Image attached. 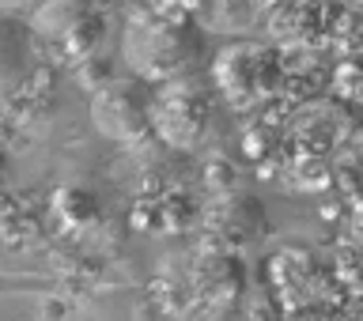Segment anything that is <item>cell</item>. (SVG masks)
<instances>
[{"instance_id": "2e32d148", "label": "cell", "mask_w": 363, "mask_h": 321, "mask_svg": "<svg viewBox=\"0 0 363 321\" xmlns=\"http://www.w3.org/2000/svg\"><path fill=\"white\" fill-rule=\"evenodd\" d=\"M223 314H227V317H223V321H250V317H246V314H242V317H235V314H231V310H223Z\"/></svg>"}, {"instance_id": "5bb4252c", "label": "cell", "mask_w": 363, "mask_h": 321, "mask_svg": "<svg viewBox=\"0 0 363 321\" xmlns=\"http://www.w3.org/2000/svg\"><path fill=\"white\" fill-rule=\"evenodd\" d=\"M352 235H356V246H363V201L352 208Z\"/></svg>"}, {"instance_id": "277c9868", "label": "cell", "mask_w": 363, "mask_h": 321, "mask_svg": "<svg viewBox=\"0 0 363 321\" xmlns=\"http://www.w3.org/2000/svg\"><path fill=\"white\" fill-rule=\"evenodd\" d=\"M155 87L136 76H110L91 95V121L113 144H136L152 133Z\"/></svg>"}, {"instance_id": "9c48e42d", "label": "cell", "mask_w": 363, "mask_h": 321, "mask_svg": "<svg viewBox=\"0 0 363 321\" xmlns=\"http://www.w3.org/2000/svg\"><path fill=\"white\" fill-rule=\"evenodd\" d=\"M333 181V170H329V159L322 152H306L295 159V186L303 189H325Z\"/></svg>"}, {"instance_id": "9a60e30c", "label": "cell", "mask_w": 363, "mask_h": 321, "mask_svg": "<svg viewBox=\"0 0 363 321\" xmlns=\"http://www.w3.org/2000/svg\"><path fill=\"white\" fill-rule=\"evenodd\" d=\"M4 174H8V155H4V147H0V181H4Z\"/></svg>"}, {"instance_id": "8fae6325", "label": "cell", "mask_w": 363, "mask_h": 321, "mask_svg": "<svg viewBox=\"0 0 363 321\" xmlns=\"http://www.w3.org/2000/svg\"><path fill=\"white\" fill-rule=\"evenodd\" d=\"M235 181H238L235 167H231V163H223V159H216V163L204 170V186H212V189H216V197H220V193H231V189H235Z\"/></svg>"}, {"instance_id": "8992f818", "label": "cell", "mask_w": 363, "mask_h": 321, "mask_svg": "<svg viewBox=\"0 0 363 321\" xmlns=\"http://www.w3.org/2000/svg\"><path fill=\"white\" fill-rule=\"evenodd\" d=\"M269 231V212L265 204L250 193H220L212 201V208L204 212V235L212 238V249H242Z\"/></svg>"}, {"instance_id": "4fadbf2b", "label": "cell", "mask_w": 363, "mask_h": 321, "mask_svg": "<svg viewBox=\"0 0 363 321\" xmlns=\"http://www.w3.org/2000/svg\"><path fill=\"white\" fill-rule=\"evenodd\" d=\"M42 0H0V11H19V16H27V11H34Z\"/></svg>"}, {"instance_id": "7c38bea8", "label": "cell", "mask_w": 363, "mask_h": 321, "mask_svg": "<svg viewBox=\"0 0 363 321\" xmlns=\"http://www.w3.org/2000/svg\"><path fill=\"white\" fill-rule=\"evenodd\" d=\"M208 0H147V8L155 11H174V16H197Z\"/></svg>"}, {"instance_id": "30bf717a", "label": "cell", "mask_w": 363, "mask_h": 321, "mask_svg": "<svg viewBox=\"0 0 363 321\" xmlns=\"http://www.w3.org/2000/svg\"><path fill=\"white\" fill-rule=\"evenodd\" d=\"M333 84L337 91H345V95H363V61H345L337 68V76H333Z\"/></svg>"}, {"instance_id": "6da1fadb", "label": "cell", "mask_w": 363, "mask_h": 321, "mask_svg": "<svg viewBox=\"0 0 363 321\" xmlns=\"http://www.w3.org/2000/svg\"><path fill=\"white\" fill-rule=\"evenodd\" d=\"M121 53L125 64L133 68V76L152 87L201 72L204 61H208L201 23L193 16H174V11H155V8H140L125 23Z\"/></svg>"}, {"instance_id": "5b68a950", "label": "cell", "mask_w": 363, "mask_h": 321, "mask_svg": "<svg viewBox=\"0 0 363 321\" xmlns=\"http://www.w3.org/2000/svg\"><path fill=\"white\" fill-rule=\"evenodd\" d=\"M30 27L38 42L57 45L72 61H87L106 34V19L91 0H42L30 16Z\"/></svg>"}, {"instance_id": "7a4b0ae2", "label": "cell", "mask_w": 363, "mask_h": 321, "mask_svg": "<svg viewBox=\"0 0 363 321\" xmlns=\"http://www.w3.org/2000/svg\"><path fill=\"white\" fill-rule=\"evenodd\" d=\"M284 84V61L265 42H231L212 61V87L238 110H254Z\"/></svg>"}, {"instance_id": "3957f363", "label": "cell", "mask_w": 363, "mask_h": 321, "mask_svg": "<svg viewBox=\"0 0 363 321\" xmlns=\"http://www.w3.org/2000/svg\"><path fill=\"white\" fill-rule=\"evenodd\" d=\"M212 91L201 79V72L159 84L152 95V133L159 140L170 144L174 152H193L208 140L212 129Z\"/></svg>"}, {"instance_id": "ba28073f", "label": "cell", "mask_w": 363, "mask_h": 321, "mask_svg": "<svg viewBox=\"0 0 363 321\" xmlns=\"http://www.w3.org/2000/svg\"><path fill=\"white\" fill-rule=\"evenodd\" d=\"M189 283H193V295L212 306V310H231L242 295V265L231 249H204V254L193 261V272H189Z\"/></svg>"}, {"instance_id": "52a82bcc", "label": "cell", "mask_w": 363, "mask_h": 321, "mask_svg": "<svg viewBox=\"0 0 363 321\" xmlns=\"http://www.w3.org/2000/svg\"><path fill=\"white\" fill-rule=\"evenodd\" d=\"M42 61V42L30 19L19 11H0V102L19 95L34 79Z\"/></svg>"}]
</instances>
